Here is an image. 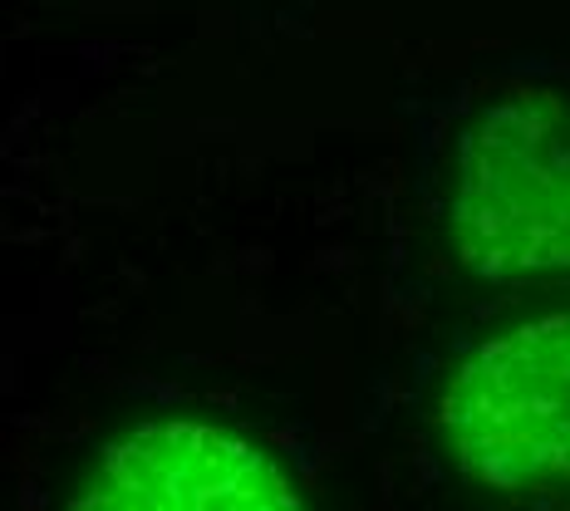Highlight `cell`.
<instances>
[{
  "instance_id": "3",
  "label": "cell",
  "mask_w": 570,
  "mask_h": 511,
  "mask_svg": "<svg viewBox=\"0 0 570 511\" xmlns=\"http://www.w3.org/2000/svg\"><path fill=\"white\" fill-rule=\"evenodd\" d=\"M69 511H305L285 472L242 433L153 419L104 448Z\"/></svg>"
},
{
  "instance_id": "1",
  "label": "cell",
  "mask_w": 570,
  "mask_h": 511,
  "mask_svg": "<svg viewBox=\"0 0 570 511\" xmlns=\"http://www.w3.org/2000/svg\"><path fill=\"white\" fill-rule=\"evenodd\" d=\"M448 236L478 281H570V109L546 94L482 104L448 177Z\"/></svg>"
},
{
  "instance_id": "2",
  "label": "cell",
  "mask_w": 570,
  "mask_h": 511,
  "mask_svg": "<svg viewBox=\"0 0 570 511\" xmlns=\"http://www.w3.org/2000/svg\"><path fill=\"white\" fill-rule=\"evenodd\" d=\"M438 428L458 468L482 487L570 478V311L482 340L438 399Z\"/></svg>"
}]
</instances>
